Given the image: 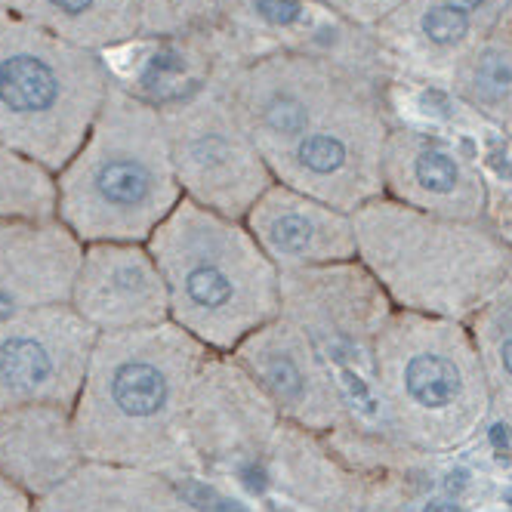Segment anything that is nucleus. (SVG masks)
Here are the masks:
<instances>
[{
  "label": "nucleus",
  "instance_id": "nucleus-1",
  "mask_svg": "<svg viewBox=\"0 0 512 512\" xmlns=\"http://www.w3.org/2000/svg\"><path fill=\"white\" fill-rule=\"evenodd\" d=\"M207 358L210 349L173 321L96 334L71 408L84 460L192 479L201 463L186 417Z\"/></svg>",
  "mask_w": 512,
  "mask_h": 512
},
{
  "label": "nucleus",
  "instance_id": "nucleus-2",
  "mask_svg": "<svg viewBox=\"0 0 512 512\" xmlns=\"http://www.w3.org/2000/svg\"><path fill=\"white\" fill-rule=\"evenodd\" d=\"M145 247L164 278L170 321L210 352L232 355L278 318L281 272L241 219L182 198Z\"/></svg>",
  "mask_w": 512,
  "mask_h": 512
},
{
  "label": "nucleus",
  "instance_id": "nucleus-3",
  "mask_svg": "<svg viewBox=\"0 0 512 512\" xmlns=\"http://www.w3.org/2000/svg\"><path fill=\"white\" fill-rule=\"evenodd\" d=\"M56 216L84 244H145L182 201L167 127L152 108L112 99L62 173Z\"/></svg>",
  "mask_w": 512,
  "mask_h": 512
},
{
  "label": "nucleus",
  "instance_id": "nucleus-4",
  "mask_svg": "<svg viewBox=\"0 0 512 512\" xmlns=\"http://www.w3.org/2000/svg\"><path fill=\"white\" fill-rule=\"evenodd\" d=\"M355 256L392 300L457 315L485 303L506 281L512 256L491 232L414 207L364 204L352 213Z\"/></svg>",
  "mask_w": 512,
  "mask_h": 512
},
{
  "label": "nucleus",
  "instance_id": "nucleus-5",
  "mask_svg": "<svg viewBox=\"0 0 512 512\" xmlns=\"http://www.w3.org/2000/svg\"><path fill=\"white\" fill-rule=\"evenodd\" d=\"M102 84L87 56L41 34H0V139L38 164L75 158Z\"/></svg>",
  "mask_w": 512,
  "mask_h": 512
},
{
  "label": "nucleus",
  "instance_id": "nucleus-6",
  "mask_svg": "<svg viewBox=\"0 0 512 512\" xmlns=\"http://www.w3.org/2000/svg\"><path fill=\"white\" fill-rule=\"evenodd\" d=\"M167 142L182 198L219 216L244 219L275 182L235 105L219 99L198 96L176 105Z\"/></svg>",
  "mask_w": 512,
  "mask_h": 512
},
{
  "label": "nucleus",
  "instance_id": "nucleus-7",
  "mask_svg": "<svg viewBox=\"0 0 512 512\" xmlns=\"http://www.w3.org/2000/svg\"><path fill=\"white\" fill-rule=\"evenodd\" d=\"M96 331L71 309L0 318V417L28 405L75 408Z\"/></svg>",
  "mask_w": 512,
  "mask_h": 512
},
{
  "label": "nucleus",
  "instance_id": "nucleus-8",
  "mask_svg": "<svg viewBox=\"0 0 512 512\" xmlns=\"http://www.w3.org/2000/svg\"><path fill=\"white\" fill-rule=\"evenodd\" d=\"M284 420L232 355L210 352L189 398V442L201 466L263 463Z\"/></svg>",
  "mask_w": 512,
  "mask_h": 512
},
{
  "label": "nucleus",
  "instance_id": "nucleus-9",
  "mask_svg": "<svg viewBox=\"0 0 512 512\" xmlns=\"http://www.w3.org/2000/svg\"><path fill=\"white\" fill-rule=\"evenodd\" d=\"M278 294V315L297 324L334 371L364 355V334L386 312L380 281L352 260L281 272Z\"/></svg>",
  "mask_w": 512,
  "mask_h": 512
},
{
  "label": "nucleus",
  "instance_id": "nucleus-10",
  "mask_svg": "<svg viewBox=\"0 0 512 512\" xmlns=\"http://www.w3.org/2000/svg\"><path fill=\"white\" fill-rule=\"evenodd\" d=\"M232 358L256 380L278 417L300 429H327L346 405L334 368L297 324L281 315L253 331Z\"/></svg>",
  "mask_w": 512,
  "mask_h": 512
},
{
  "label": "nucleus",
  "instance_id": "nucleus-11",
  "mask_svg": "<svg viewBox=\"0 0 512 512\" xmlns=\"http://www.w3.org/2000/svg\"><path fill=\"white\" fill-rule=\"evenodd\" d=\"M75 309L96 334L133 331L170 321L167 287L145 244L102 241L84 247V263L71 290Z\"/></svg>",
  "mask_w": 512,
  "mask_h": 512
},
{
  "label": "nucleus",
  "instance_id": "nucleus-12",
  "mask_svg": "<svg viewBox=\"0 0 512 512\" xmlns=\"http://www.w3.org/2000/svg\"><path fill=\"white\" fill-rule=\"evenodd\" d=\"M377 355L392 361V383L401 405L411 411L423 417H448L469 405L475 377L457 327L398 315L389 321Z\"/></svg>",
  "mask_w": 512,
  "mask_h": 512
},
{
  "label": "nucleus",
  "instance_id": "nucleus-13",
  "mask_svg": "<svg viewBox=\"0 0 512 512\" xmlns=\"http://www.w3.org/2000/svg\"><path fill=\"white\" fill-rule=\"evenodd\" d=\"M84 247L59 216L0 219V318L68 306Z\"/></svg>",
  "mask_w": 512,
  "mask_h": 512
},
{
  "label": "nucleus",
  "instance_id": "nucleus-14",
  "mask_svg": "<svg viewBox=\"0 0 512 512\" xmlns=\"http://www.w3.org/2000/svg\"><path fill=\"white\" fill-rule=\"evenodd\" d=\"M275 182L327 207L355 213L377 192L374 145L361 124H315L287 149L266 158Z\"/></svg>",
  "mask_w": 512,
  "mask_h": 512
},
{
  "label": "nucleus",
  "instance_id": "nucleus-15",
  "mask_svg": "<svg viewBox=\"0 0 512 512\" xmlns=\"http://www.w3.org/2000/svg\"><path fill=\"white\" fill-rule=\"evenodd\" d=\"M241 223L278 272L355 260L352 213L327 207L281 182H272Z\"/></svg>",
  "mask_w": 512,
  "mask_h": 512
},
{
  "label": "nucleus",
  "instance_id": "nucleus-16",
  "mask_svg": "<svg viewBox=\"0 0 512 512\" xmlns=\"http://www.w3.org/2000/svg\"><path fill=\"white\" fill-rule=\"evenodd\" d=\"M84 463L68 408L28 405L0 417V469L31 500L47 497Z\"/></svg>",
  "mask_w": 512,
  "mask_h": 512
},
{
  "label": "nucleus",
  "instance_id": "nucleus-17",
  "mask_svg": "<svg viewBox=\"0 0 512 512\" xmlns=\"http://www.w3.org/2000/svg\"><path fill=\"white\" fill-rule=\"evenodd\" d=\"M34 512H201L179 482L158 472L84 463L78 472L34 500Z\"/></svg>",
  "mask_w": 512,
  "mask_h": 512
},
{
  "label": "nucleus",
  "instance_id": "nucleus-18",
  "mask_svg": "<svg viewBox=\"0 0 512 512\" xmlns=\"http://www.w3.org/2000/svg\"><path fill=\"white\" fill-rule=\"evenodd\" d=\"M389 179L395 192L420 213L460 223H472L482 213L479 186L466 176L457 155L438 142L423 139L411 149H398L389 164Z\"/></svg>",
  "mask_w": 512,
  "mask_h": 512
},
{
  "label": "nucleus",
  "instance_id": "nucleus-19",
  "mask_svg": "<svg viewBox=\"0 0 512 512\" xmlns=\"http://www.w3.org/2000/svg\"><path fill=\"white\" fill-rule=\"evenodd\" d=\"M59 186L28 155L0 145V219H53Z\"/></svg>",
  "mask_w": 512,
  "mask_h": 512
},
{
  "label": "nucleus",
  "instance_id": "nucleus-20",
  "mask_svg": "<svg viewBox=\"0 0 512 512\" xmlns=\"http://www.w3.org/2000/svg\"><path fill=\"white\" fill-rule=\"evenodd\" d=\"M13 7L38 16L50 25L75 31V38H112L133 25V10L127 0H10Z\"/></svg>",
  "mask_w": 512,
  "mask_h": 512
},
{
  "label": "nucleus",
  "instance_id": "nucleus-21",
  "mask_svg": "<svg viewBox=\"0 0 512 512\" xmlns=\"http://www.w3.org/2000/svg\"><path fill=\"white\" fill-rule=\"evenodd\" d=\"M472 19L469 13L445 4V0H438V4H432L423 16H420V34L438 50H451L457 44H463L469 38L472 31Z\"/></svg>",
  "mask_w": 512,
  "mask_h": 512
},
{
  "label": "nucleus",
  "instance_id": "nucleus-22",
  "mask_svg": "<svg viewBox=\"0 0 512 512\" xmlns=\"http://www.w3.org/2000/svg\"><path fill=\"white\" fill-rule=\"evenodd\" d=\"M472 93L488 105L503 102L512 93V62L503 53H485L472 68Z\"/></svg>",
  "mask_w": 512,
  "mask_h": 512
},
{
  "label": "nucleus",
  "instance_id": "nucleus-23",
  "mask_svg": "<svg viewBox=\"0 0 512 512\" xmlns=\"http://www.w3.org/2000/svg\"><path fill=\"white\" fill-rule=\"evenodd\" d=\"M0 512H34V500L0 469Z\"/></svg>",
  "mask_w": 512,
  "mask_h": 512
},
{
  "label": "nucleus",
  "instance_id": "nucleus-24",
  "mask_svg": "<svg viewBox=\"0 0 512 512\" xmlns=\"http://www.w3.org/2000/svg\"><path fill=\"white\" fill-rule=\"evenodd\" d=\"M491 445H494V451H497V457L506 463L509 460V429H506V423H497V426H491Z\"/></svg>",
  "mask_w": 512,
  "mask_h": 512
},
{
  "label": "nucleus",
  "instance_id": "nucleus-25",
  "mask_svg": "<svg viewBox=\"0 0 512 512\" xmlns=\"http://www.w3.org/2000/svg\"><path fill=\"white\" fill-rule=\"evenodd\" d=\"M445 4H451V7H457V10H463V13L475 16V13L488 10V7H491V0H445Z\"/></svg>",
  "mask_w": 512,
  "mask_h": 512
},
{
  "label": "nucleus",
  "instance_id": "nucleus-26",
  "mask_svg": "<svg viewBox=\"0 0 512 512\" xmlns=\"http://www.w3.org/2000/svg\"><path fill=\"white\" fill-rule=\"evenodd\" d=\"M426 512H457V509H454L451 503H432V506H429Z\"/></svg>",
  "mask_w": 512,
  "mask_h": 512
},
{
  "label": "nucleus",
  "instance_id": "nucleus-27",
  "mask_svg": "<svg viewBox=\"0 0 512 512\" xmlns=\"http://www.w3.org/2000/svg\"><path fill=\"white\" fill-rule=\"evenodd\" d=\"M506 500H509V503H512V491H509V494H506Z\"/></svg>",
  "mask_w": 512,
  "mask_h": 512
}]
</instances>
